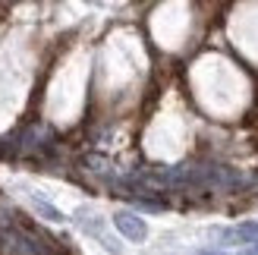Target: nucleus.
I'll list each match as a JSON object with an SVG mask.
<instances>
[{
	"instance_id": "f257e3e1",
	"label": "nucleus",
	"mask_w": 258,
	"mask_h": 255,
	"mask_svg": "<svg viewBox=\"0 0 258 255\" xmlns=\"http://www.w3.org/2000/svg\"><path fill=\"white\" fill-rule=\"evenodd\" d=\"M73 221L82 227V230L88 233V236H95L101 246L104 249H110L113 255H123V249H120V243H113V239L107 236V230H104V218H101V214L95 211V208H79L73 214Z\"/></svg>"
},
{
	"instance_id": "39448f33",
	"label": "nucleus",
	"mask_w": 258,
	"mask_h": 255,
	"mask_svg": "<svg viewBox=\"0 0 258 255\" xmlns=\"http://www.w3.org/2000/svg\"><path fill=\"white\" fill-rule=\"evenodd\" d=\"M196 255H227V252H221V249H199Z\"/></svg>"
},
{
	"instance_id": "20e7f679",
	"label": "nucleus",
	"mask_w": 258,
	"mask_h": 255,
	"mask_svg": "<svg viewBox=\"0 0 258 255\" xmlns=\"http://www.w3.org/2000/svg\"><path fill=\"white\" fill-rule=\"evenodd\" d=\"M233 239H236V243L258 246V221H246V224L233 227Z\"/></svg>"
},
{
	"instance_id": "f03ea898",
	"label": "nucleus",
	"mask_w": 258,
	"mask_h": 255,
	"mask_svg": "<svg viewBox=\"0 0 258 255\" xmlns=\"http://www.w3.org/2000/svg\"><path fill=\"white\" fill-rule=\"evenodd\" d=\"M113 227H117V230H120L126 239H133V243H142V239L148 236V227H145V221H142L136 211H129V208L113 211Z\"/></svg>"
},
{
	"instance_id": "423d86ee",
	"label": "nucleus",
	"mask_w": 258,
	"mask_h": 255,
	"mask_svg": "<svg viewBox=\"0 0 258 255\" xmlns=\"http://www.w3.org/2000/svg\"><path fill=\"white\" fill-rule=\"evenodd\" d=\"M239 255H258V246H246V249H242Z\"/></svg>"
},
{
	"instance_id": "7ed1b4c3",
	"label": "nucleus",
	"mask_w": 258,
	"mask_h": 255,
	"mask_svg": "<svg viewBox=\"0 0 258 255\" xmlns=\"http://www.w3.org/2000/svg\"><path fill=\"white\" fill-rule=\"evenodd\" d=\"M29 205H32V211H35V214H41L44 221H54V224H60V221H63V211H57L54 205H47L44 199H35V196H29Z\"/></svg>"
}]
</instances>
